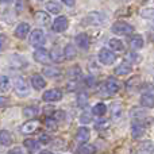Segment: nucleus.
Returning a JSON list of instances; mask_svg holds the SVG:
<instances>
[{
  "instance_id": "nucleus-1",
  "label": "nucleus",
  "mask_w": 154,
  "mask_h": 154,
  "mask_svg": "<svg viewBox=\"0 0 154 154\" xmlns=\"http://www.w3.org/2000/svg\"><path fill=\"white\" fill-rule=\"evenodd\" d=\"M14 88H15L16 95L20 96V97L27 96L29 92H30L29 84H27V81L23 79V77H16V79L14 80Z\"/></svg>"
},
{
  "instance_id": "nucleus-2",
  "label": "nucleus",
  "mask_w": 154,
  "mask_h": 154,
  "mask_svg": "<svg viewBox=\"0 0 154 154\" xmlns=\"http://www.w3.org/2000/svg\"><path fill=\"white\" fill-rule=\"evenodd\" d=\"M111 30L116 35H128L134 31V27L131 24L126 23V22H116V23L112 24Z\"/></svg>"
},
{
  "instance_id": "nucleus-3",
  "label": "nucleus",
  "mask_w": 154,
  "mask_h": 154,
  "mask_svg": "<svg viewBox=\"0 0 154 154\" xmlns=\"http://www.w3.org/2000/svg\"><path fill=\"white\" fill-rule=\"evenodd\" d=\"M30 43L32 46H35V48H41L45 43V32L39 29L34 30L31 32V35H30Z\"/></svg>"
},
{
  "instance_id": "nucleus-4",
  "label": "nucleus",
  "mask_w": 154,
  "mask_h": 154,
  "mask_svg": "<svg viewBox=\"0 0 154 154\" xmlns=\"http://www.w3.org/2000/svg\"><path fill=\"white\" fill-rule=\"evenodd\" d=\"M116 60L115 54L112 51H109L108 49H101L99 51V61L101 62L103 65H112Z\"/></svg>"
},
{
  "instance_id": "nucleus-5",
  "label": "nucleus",
  "mask_w": 154,
  "mask_h": 154,
  "mask_svg": "<svg viewBox=\"0 0 154 154\" xmlns=\"http://www.w3.org/2000/svg\"><path fill=\"white\" fill-rule=\"evenodd\" d=\"M68 19H66V16H64V15H61V16H58V18L54 20V23H53V30L56 32H64L65 30L68 29Z\"/></svg>"
},
{
  "instance_id": "nucleus-6",
  "label": "nucleus",
  "mask_w": 154,
  "mask_h": 154,
  "mask_svg": "<svg viewBox=\"0 0 154 154\" xmlns=\"http://www.w3.org/2000/svg\"><path fill=\"white\" fill-rule=\"evenodd\" d=\"M42 99L45 101H58L62 99V92L60 89H50L43 93Z\"/></svg>"
},
{
  "instance_id": "nucleus-7",
  "label": "nucleus",
  "mask_w": 154,
  "mask_h": 154,
  "mask_svg": "<svg viewBox=\"0 0 154 154\" xmlns=\"http://www.w3.org/2000/svg\"><path fill=\"white\" fill-rule=\"evenodd\" d=\"M34 60L39 64H49L50 62V56L45 49H37L34 51Z\"/></svg>"
},
{
  "instance_id": "nucleus-8",
  "label": "nucleus",
  "mask_w": 154,
  "mask_h": 154,
  "mask_svg": "<svg viewBox=\"0 0 154 154\" xmlns=\"http://www.w3.org/2000/svg\"><path fill=\"white\" fill-rule=\"evenodd\" d=\"M49 56H50V61L56 62V64H60V62L64 61L65 56H64V51L61 50V48H53L50 50V53H49Z\"/></svg>"
},
{
  "instance_id": "nucleus-9",
  "label": "nucleus",
  "mask_w": 154,
  "mask_h": 154,
  "mask_svg": "<svg viewBox=\"0 0 154 154\" xmlns=\"http://www.w3.org/2000/svg\"><path fill=\"white\" fill-rule=\"evenodd\" d=\"M76 43L79 48H81L82 50H88L89 49V45H91V41H89V37L87 34H79L76 37Z\"/></svg>"
},
{
  "instance_id": "nucleus-10",
  "label": "nucleus",
  "mask_w": 154,
  "mask_h": 154,
  "mask_svg": "<svg viewBox=\"0 0 154 154\" xmlns=\"http://www.w3.org/2000/svg\"><path fill=\"white\" fill-rule=\"evenodd\" d=\"M91 138V133L87 127H80L76 133V139L80 142V143H85L88 142Z\"/></svg>"
},
{
  "instance_id": "nucleus-11",
  "label": "nucleus",
  "mask_w": 154,
  "mask_h": 154,
  "mask_svg": "<svg viewBox=\"0 0 154 154\" xmlns=\"http://www.w3.org/2000/svg\"><path fill=\"white\" fill-rule=\"evenodd\" d=\"M38 127H39V122H38V120H30V122H26L22 126L20 131L23 134H31V133H34Z\"/></svg>"
},
{
  "instance_id": "nucleus-12",
  "label": "nucleus",
  "mask_w": 154,
  "mask_h": 154,
  "mask_svg": "<svg viewBox=\"0 0 154 154\" xmlns=\"http://www.w3.org/2000/svg\"><path fill=\"white\" fill-rule=\"evenodd\" d=\"M35 22H37L39 26H49L50 24V16L48 15L43 11H38L35 14Z\"/></svg>"
},
{
  "instance_id": "nucleus-13",
  "label": "nucleus",
  "mask_w": 154,
  "mask_h": 154,
  "mask_svg": "<svg viewBox=\"0 0 154 154\" xmlns=\"http://www.w3.org/2000/svg\"><path fill=\"white\" fill-rule=\"evenodd\" d=\"M30 31V24L29 23H20L18 24V27L15 29V35L19 39H23Z\"/></svg>"
},
{
  "instance_id": "nucleus-14",
  "label": "nucleus",
  "mask_w": 154,
  "mask_h": 154,
  "mask_svg": "<svg viewBox=\"0 0 154 154\" xmlns=\"http://www.w3.org/2000/svg\"><path fill=\"white\" fill-rule=\"evenodd\" d=\"M106 89L109 93H116L119 91V82L115 77H108L106 81Z\"/></svg>"
},
{
  "instance_id": "nucleus-15",
  "label": "nucleus",
  "mask_w": 154,
  "mask_h": 154,
  "mask_svg": "<svg viewBox=\"0 0 154 154\" xmlns=\"http://www.w3.org/2000/svg\"><path fill=\"white\" fill-rule=\"evenodd\" d=\"M130 46H131V49H133V50L142 49V48H143V38H142L139 34L133 35V37L130 38Z\"/></svg>"
},
{
  "instance_id": "nucleus-16",
  "label": "nucleus",
  "mask_w": 154,
  "mask_h": 154,
  "mask_svg": "<svg viewBox=\"0 0 154 154\" xmlns=\"http://www.w3.org/2000/svg\"><path fill=\"white\" fill-rule=\"evenodd\" d=\"M131 66H130V64H127V62H122L120 65H118L116 68H115V75L116 76H126V75H128V73L131 72Z\"/></svg>"
},
{
  "instance_id": "nucleus-17",
  "label": "nucleus",
  "mask_w": 154,
  "mask_h": 154,
  "mask_svg": "<svg viewBox=\"0 0 154 154\" xmlns=\"http://www.w3.org/2000/svg\"><path fill=\"white\" fill-rule=\"evenodd\" d=\"M31 84L35 89H43V88L46 87V81L43 80V77L39 75H34L31 77Z\"/></svg>"
},
{
  "instance_id": "nucleus-18",
  "label": "nucleus",
  "mask_w": 154,
  "mask_h": 154,
  "mask_svg": "<svg viewBox=\"0 0 154 154\" xmlns=\"http://www.w3.org/2000/svg\"><path fill=\"white\" fill-rule=\"evenodd\" d=\"M11 142H12V137H11L10 131L7 130L0 131V145L2 146H10Z\"/></svg>"
},
{
  "instance_id": "nucleus-19",
  "label": "nucleus",
  "mask_w": 154,
  "mask_h": 154,
  "mask_svg": "<svg viewBox=\"0 0 154 154\" xmlns=\"http://www.w3.org/2000/svg\"><path fill=\"white\" fill-rule=\"evenodd\" d=\"M64 56H65V58H66V60H73V58H76L77 50H76V48L72 45V43H68V45L65 46V49H64Z\"/></svg>"
},
{
  "instance_id": "nucleus-20",
  "label": "nucleus",
  "mask_w": 154,
  "mask_h": 154,
  "mask_svg": "<svg viewBox=\"0 0 154 154\" xmlns=\"http://www.w3.org/2000/svg\"><path fill=\"white\" fill-rule=\"evenodd\" d=\"M46 8H48V11L50 14H60L61 12V4L54 2V0H50V2L46 3Z\"/></svg>"
},
{
  "instance_id": "nucleus-21",
  "label": "nucleus",
  "mask_w": 154,
  "mask_h": 154,
  "mask_svg": "<svg viewBox=\"0 0 154 154\" xmlns=\"http://www.w3.org/2000/svg\"><path fill=\"white\" fill-rule=\"evenodd\" d=\"M107 112V107L104 103H97L95 107L92 108V114L96 115V116H103Z\"/></svg>"
},
{
  "instance_id": "nucleus-22",
  "label": "nucleus",
  "mask_w": 154,
  "mask_h": 154,
  "mask_svg": "<svg viewBox=\"0 0 154 154\" xmlns=\"http://www.w3.org/2000/svg\"><path fill=\"white\" fill-rule=\"evenodd\" d=\"M141 104L143 107H147V108H153L154 107V96H152V95H142Z\"/></svg>"
},
{
  "instance_id": "nucleus-23",
  "label": "nucleus",
  "mask_w": 154,
  "mask_h": 154,
  "mask_svg": "<svg viewBox=\"0 0 154 154\" xmlns=\"http://www.w3.org/2000/svg\"><path fill=\"white\" fill-rule=\"evenodd\" d=\"M139 84H141V79H139L138 76H134L126 82V88L130 89V91H133V89H137V87H138Z\"/></svg>"
},
{
  "instance_id": "nucleus-24",
  "label": "nucleus",
  "mask_w": 154,
  "mask_h": 154,
  "mask_svg": "<svg viewBox=\"0 0 154 154\" xmlns=\"http://www.w3.org/2000/svg\"><path fill=\"white\" fill-rule=\"evenodd\" d=\"M69 77L70 81H79L81 79V70H80L79 66H73L69 69Z\"/></svg>"
},
{
  "instance_id": "nucleus-25",
  "label": "nucleus",
  "mask_w": 154,
  "mask_h": 154,
  "mask_svg": "<svg viewBox=\"0 0 154 154\" xmlns=\"http://www.w3.org/2000/svg\"><path fill=\"white\" fill-rule=\"evenodd\" d=\"M96 152V149H95V146L93 145H84L82 143L81 146L77 149V153H80V154H92V153H95Z\"/></svg>"
},
{
  "instance_id": "nucleus-26",
  "label": "nucleus",
  "mask_w": 154,
  "mask_h": 154,
  "mask_svg": "<svg viewBox=\"0 0 154 154\" xmlns=\"http://www.w3.org/2000/svg\"><path fill=\"white\" fill-rule=\"evenodd\" d=\"M143 133H145V127L142 125H139V123L133 125V137L134 138H141V137L143 135Z\"/></svg>"
},
{
  "instance_id": "nucleus-27",
  "label": "nucleus",
  "mask_w": 154,
  "mask_h": 154,
  "mask_svg": "<svg viewBox=\"0 0 154 154\" xmlns=\"http://www.w3.org/2000/svg\"><path fill=\"white\" fill-rule=\"evenodd\" d=\"M43 75L46 77H58L61 76V70L57 68H45L43 69Z\"/></svg>"
},
{
  "instance_id": "nucleus-28",
  "label": "nucleus",
  "mask_w": 154,
  "mask_h": 154,
  "mask_svg": "<svg viewBox=\"0 0 154 154\" xmlns=\"http://www.w3.org/2000/svg\"><path fill=\"white\" fill-rule=\"evenodd\" d=\"M23 115L26 118H29V119L35 118L38 115V108L37 107H26V108L23 109Z\"/></svg>"
},
{
  "instance_id": "nucleus-29",
  "label": "nucleus",
  "mask_w": 154,
  "mask_h": 154,
  "mask_svg": "<svg viewBox=\"0 0 154 154\" xmlns=\"http://www.w3.org/2000/svg\"><path fill=\"white\" fill-rule=\"evenodd\" d=\"M11 87V82H10V79L7 76H0V91L3 92H7Z\"/></svg>"
},
{
  "instance_id": "nucleus-30",
  "label": "nucleus",
  "mask_w": 154,
  "mask_h": 154,
  "mask_svg": "<svg viewBox=\"0 0 154 154\" xmlns=\"http://www.w3.org/2000/svg\"><path fill=\"white\" fill-rule=\"evenodd\" d=\"M24 146L29 150H31V152H35V150H38V147H39V142L35 141V139H26V141H24Z\"/></svg>"
},
{
  "instance_id": "nucleus-31",
  "label": "nucleus",
  "mask_w": 154,
  "mask_h": 154,
  "mask_svg": "<svg viewBox=\"0 0 154 154\" xmlns=\"http://www.w3.org/2000/svg\"><path fill=\"white\" fill-rule=\"evenodd\" d=\"M109 48H112L115 51H122L123 50V43L120 42L119 39H116V38H112V39L109 41Z\"/></svg>"
},
{
  "instance_id": "nucleus-32",
  "label": "nucleus",
  "mask_w": 154,
  "mask_h": 154,
  "mask_svg": "<svg viewBox=\"0 0 154 154\" xmlns=\"http://www.w3.org/2000/svg\"><path fill=\"white\" fill-rule=\"evenodd\" d=\"M87 101H88V95L85 92H80L79 96H77V104L80 107H84L87 104Z\"/></svg>"
},
{
  "instance_id": "nucleus-33",
  "label": "nucleus",
  "mask_w": 154,
  "mask_h": 154,
  "mask_svg": "<svg viewBox=\"0 0 154 154\" xmlns=\"http://www.w3.org/2000/svg\"><path fill=\"white\" fill-rule=\"evenodd\" d=\"M45 125H46V127H48L49 130H51V131H56L57 128H58V125H57L56 119H50V118H48L46 122H45Z\"/></svg>"
},
{
  "instance_id": "nucleus-34",
  "label": "nucleus",
  "mask_w": 154,
  "mask_h": 154,
  "mask_svg": "<svg viewBox=\"0 0 154 154\" xmlns=\"http://www.w3.org/2000/svg\"><path fill=\"white\" fill-rule=\"evenodd\" d=\"M141 15L145 19H152V20H154V8H145V10H142Z\"/></svg>"
},
{
  "instance_id": "nucleus-35",
  "label": "nucleus",
  "mask_w": 154,
  "mask_h": 154,
  "mask_svg": "<svg viewBox=\"0 0 154 154\" xmlns=\"http://www.w3.org/2000/svg\"><path fill=\"white\" fill-rule=\"evenodd\" d=\"M142 95H152V96H154V85L145 84L143 87H142Z\"/></svg>"
},
{
  "instance_id": "nucleus-36",
  "label": "nucleus",
  "mask_w": 154,
  "mask_h": 154,
  "mask_svg": "<svg viewBox=\"0 0 154 154\" xmlns=\"http://www.w3.org/2000/svg\"><path fill=\"white\" fill-rule=\"evenodd\" d=\"M141 152H143V153H152L154 152V147L152 146V142H145V143H142V146H141Z\"/></svg>"
},
{
  "instance_id": "nucleus-37",
  "label": "nucleus",
  "mask_w": 154,
  "mask_h": 154,
  "mask_svg": "<svg viewBox=\"0 0 154 154\" xmlns=\"http://www.w3.org/2000/svg\"><path fill=\"white\" fill-rule=\"evenodd\" d=\"M127 57H128V61H131L133 64L141 62V56H138V54H135V53H128Z\"/></svg>"
},
{
  "instance_id": "nucleus-38",
  "label": "nucleus",
  "mask_w": 154,
  "mask_h": 154,
  "mask_svg": "<svg viewBox=\"0 0 154 154\" xmlns=\"http://www.w3.org/2000/svg\"><path fill=\"white\" fill-rule=\"evenodd\" d=\"M53 115H54V118H56V120H62V119H65V112L61 111V109H58V111L53 112Z\"/></svg>"
},
{
  "instance_id": "nucleus-39",
  "label": "nucleus",
  "mask_w": 154,
  "mask_h": 154,
  "mask_svg": "<svg viewBox=\"0 0 154 154\" xmlns=\"http://www.w3.org/2000/svg\"><path fill=\"white\" fill-rule=\"evenodd\" d=\"M39 142L41 143H43V145L49 143V142H50V137H49L48 134H41L39 135Z\"/></svg>"
},
{
  "instance_id": "nucleus-40",
  "label": "nucleus",
  "mask_w": 154,
  "mask_h": 154,
  "mask_svg": "<svg viewBox=\"0 0 154 154\" xmlns=\"http://www.w3.org/2000/svg\"><path fill=\"white\" fill-rule=\"evenodd\" d=\"M5 43H7V38H5V35L0 34V50H3V49H4Z\"/></svg>"
},
{
  "instance_id": "nucleus-41",
  "label": "nucleus",
  "mask_w": 154,
  "mask_h": 154,
  "mask_svg": "<svg viewBox=\"0 0 154 154\" xmlns=\"http://www.w3.org/2000/svg\"><path fill=\"white\" fill-rule=\"evenodd\" d=\"M8 104V99L7 97H3V96H0V107H5Z\"/></svg>"
},
{
  "instance_id": "nucleus-42",
  "label": "nucleus",
  "mask_w": 154,
  "mask_h": 154,
  "mask_svg": "<svg viewBox=\"0 0 154 154\" xmlns=\"http://www.w3.org/2000/svg\"><path fill=\"white\" fill-rule=\"evenodd\" d=\"M87 84L89 85V87H93V85H95V79H92V77H88V79H87Z\"/></svg>"
},
{
  "instance_id": "nucleus-43",
  "label": "nucleus",
  "mask_w": 154,
  "mask_h": 154,
  "mask_svg": "<svg viewBox=\"0 0 154 154\" xmlns=\"http://www.w3.org/2000/svg\"><path fill=\"white\" fill-rule=\"evenodd\" d=\"M62 3L66 5H69V7H72L73 4H75V0H62Z\"/></svg>"
},
{
  "instance_id": "nucleus-44",
  "label": "nucleus",
  "mask_w": 154,
  "mask_h": 154,
  "mask_svg": "<svg viewBox=\"0 0 154 154\" xmlns=\"http://www.w3.org/2000/svg\"><path fill=\"white\" fill-rule=\"evenodd\" d=\"M10 153H11V154H14V153H23V150H22L20 147H15V149L10 150Z\"/></svg>"
},
{
  "instance_id": "nucleus-45",
  "label": "nucleus",
  "mask_w": 154,
  "mask_h": 154,
  "mask_svg": "<svg viewBox=\"0 0 154 154\" xmlns=\"http://www.w3.org/2000/svg\"><path fill=\"white\" fill-rule=\"evenodd\" d=\"M3 2H5V3H11L12 0H3Z\"/></svg>"
},
{
  "instance_id": "nucleus-46",
  "label": "nucleus",
  "mask_w": 154,
  "mask_h": 154,
  "mask_svg": "<svg viewBox=\"0 0 154 154\" xmlns=\"http://www.w3.org/2000/svg\"><path fill=\"white\" fill-rule=\"evenodd\" d=\"M125 2H130V0H125Z\"/></svg>"
}]
</instances>
